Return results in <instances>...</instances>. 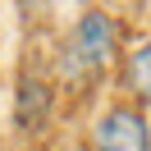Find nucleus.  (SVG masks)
Instances as JSON below:
<instances>
[{"label":"nucleus","instance_id":"nucleus-1","mask_svg":"<svg viewBox=\"0 0 151 151\" xmlns=\"http://www.w3.org/2000/svg\"><path fill=\"white\" fill-rule=\"evenodd\" d=\"M114 50H119V28H114V19L105 9H87L83 19L69 28L55 69H60V78H64L69 87H78V83H92L114 60Z\"/></svg>","mask_w":151,"mask_h":151},{"label":"nucleus","instance_id":"nucleus-2","mask_svg":"<svg viewBox=\"0 0 151 151\" xmlns=\"http://www.w3.org/2000/svg\"><path fill=\"white\" fill-rule=\"evenodd\" d=\"M92 151H151V128L137 105H110L92 128Z\"/></svg>","mask_w":151,"mask_h":151},{"label":"nucleus","instance_id":"nucleus-4","mask_svg":"<svg viewBox=\"0 0 151 151\" xmlns=\"http://www.w3.org/2000/svg\"><path fill=\"white\" fill-rule=\"evenodd\" d=\"M124 78H128V92L137 96V101H147V105H151V41H142V46L128 55Z\"/></svg>","mask_w":151,"mask_h":151},{"label":"nucleus","instance_id":"nucleus-3","mask_svg":"<svg viewBox=\"0 0 151 151\" xmlns=\"http://www.w3.org/2000/svg\"><path fill=\"white\" fill-rule=\"evenodd\" d=\"M46 114H50V87L41 78H23L19 83V124L37 133L46 124Z\"/></svg>","mask_w":151,"mask_h":151}]
</instances>
